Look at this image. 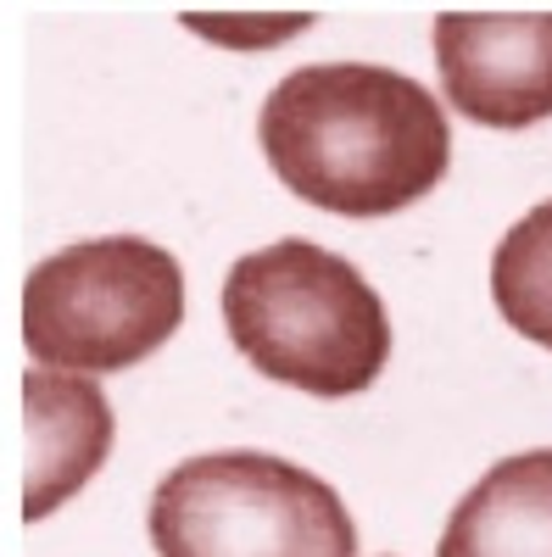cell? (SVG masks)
Returning a JSON list of instances; mask_svg holds the SVG:
<instances>
[{
    "mask_svg": "<svg viewBox=\"0 0 552 557\" xmlns=\"http://www.w3.org/2000/svg\"><path fill=\"white\" fill-rule=\"evenodd\" d=\"M273 178L352 223L425 201L452 168V128L419 78L375 62H312L285 73L257 112Z\"/></svg>",
    "mask_w": 552,
    "mask_h": 557,
    "instance_id": "1",
    "label": "cell"
},
{
    "mask_svg": "<svg viewBox=\"0 0 552 557\" xmlns=\"http://www.w3.org/2000/svg\"><path fill=\"white\" fill-rule=\"evenodd\" d=\"M223 330L273 385L312 401H346L385 374L391 318L375 285L312 240L246 251L223 278Z\"/></svg>",
    "mask_w": 552,
    "mask_h": 557,
    "instance_id": "2",
    "label": "cell"
},
{
    "mask_svg": "<svg viewBox=\"0 0 552 557\" xmlns=\"http://www.w3.org/2000/svg\"><path fill=\"white\" fill-rule=\"evenodd\" d=\"M157 557H357V524L330 480L268 451H207L151 491Z\"/></svg>",
    "mask_w": 552,
    "mask_h": 557,
    "instance_id": "3",
    "label": "cell"
},
{
    "mask_svg": "<svg viewBox=\"0 0 552 557\" xmlns=\"http://www.w3.org/2000/svg\"><path fill=\"white\" fill-rule=\"evenodd\" d=\"M184 323V268L173 251L107 235L34 262L23 278V346L39 368L118 374L146 362Z\"/></svg>",
    "mask_w": 552,
    "mask_h": 557,
    "instance_id": "4",
    "label": "cell"
},
{
    "mask_svg": "<svg viewBox=\"0 0 552 557\" xmlns=\"http://www.w3.org/2000/svg\"><path fill=\"white\" fill-rule=\"evenodd\" d=\"M436 67L469 123L530 128L552 117V12H441Z\"/></svg>",
    "mask_w": 552,
    "mask_h": 557,
    "instance_id": "5",
    "label": "cell"
},
{
    "mask_svg": "<svg viewBox=\"0 0 552 557\" xmlns=\"http://www.w3.org/2000/svg\"><path fill=\"white\" fill-rule=\"evenodd\" d=\"M23 519L39 524L101 474L112 451V401L89 374L28 368L23 374Z\"/></svg>",
    "mask_w": 552,
    "mask_h": 557,
    "instance_id": "6",
    "label": "cell"
},
{
    "mask_svg": "<svg viewBox=\"0 0 552 557\" xmlns=\"http://www.w3.org/2000/svg\"><path fill=\"white\" fill-rule=\"evenodd\" d=\"M436 557H552V446L480 474L452 507Z\"/></svg>",
    "mask_w": 552,
    "mask_h": 557,
    "instance_id": "7",
    "label": "cell"
},
{
    "mask_svg": "<svg viewBox=\"0 0 552 557\" xmlns=\"http://www.w3.org/2000/svg\"><path fill=\"white\" fill-rule=\"evenodd\" d=\"M491 301L508 330L552 351V201L530 207L491 257Z\"/></svg>",
    "mask_w": 552,
    "mask_h": 557,
    "instance_id": "8",
    "label": "cell"
},
{
    "mask_svg": "<svg viewBox=\"0 0 552 557\" xmlns=\"http://www.w3.org/2000/svg\"><path fill=\"white\" fill-rule=\"evenodd\" d=\"M184 28L212 39V45H229V51H273V45L307 34L312 17L307 12H280V17H268V12H223V17L191 12V17H184Z\"/></svg>",
    "mask_w": 552,
    "mask_h": 557,
    "instance_id": "9",
    "label": "cell"
}]
</instances>
